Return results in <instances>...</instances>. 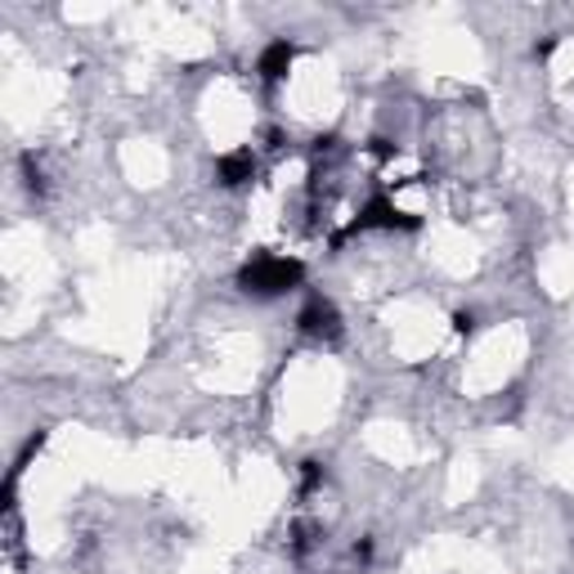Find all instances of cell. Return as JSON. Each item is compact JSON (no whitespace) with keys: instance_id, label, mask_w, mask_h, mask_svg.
<instances>
[{"instance_id":"obj_7","label":"cell","mask_w":574,"mask_h":574,"mask_svg":"<svg viewBox=\"0 0 574 574\" xmlns=\"http://www.w3.org/2000/svg\"><path fill=\"white\" fill-rule=\"evenodd\" d=\"M23 175H28V189H32V193H46V175H41L37 153H23Z\"/></svg>"},{"instance_id":"obj_6","label":"cell","mask_w":574,"mask_h":574,"mask_svg":"<svg viewBox=\"0 0 574 574\" xmlns=\"http://www.w3.org/2000/svg\"><path fill=\"white\" fill-rule=\"evenodd\" d=\"M319 485H323V463L305 457V463H301V481H296V494H301V499H310Z\"/></svg>"},{"instance_id":"obj_4","label":"cell","mask_w":574,"mask_h":574,"mask_svg":"<svg viewBox=\"0 0 574 574\" xmlns=\"http://www.w3.org/2000/svg\"><path fill=\"white\" fill-rule=\"evenodd\" d=\"M215 180L224 189H248L256 180V153L252 149H229L215 158Z\"/></svg>"},{"instance_id":"obj_1","label":"cell","mask_w":574,"mask_h":574,"mask_svg":"<svg viewBox=\"0 0 574 574\" xmlns=\"http://www.w3.org/2000/svg\"><path fill=\"white\" fill-rule=\"evenodd\" d=\"M305 265L296 256H279V252H256L243 270H239V288L248 296H283L292 288H301Z\"/></svg>"},{"instance_id":"obj_5","label":"cell","mask_w":574,"mask_h":574,"mask_svg":"<svg viewBox=\"0 0 574 574\" xmlns=\"http://www.w3.org/2000/svg\"><path fill=\"white\" fill-rule=\"evenodd\" d=\"M292 63H296V46H292L288 37H279V41H270V46L261 50L256 72H261V81H265V85H279V81L292 72Z\"/></svg>"},{"instance_id":"obj_8","label":"cell","mask_w":574,"mask_h":574,"mask_svg":"<svg viewBox=\"0 0 574 574\" xmlns=\"http://www.w3.org/2000/svg\"><path fill=\"white\" fill-rule=\"evenodd\" d=\"M369 153H373V158H377V162H391V158H395V153H400V149H395V144H391V140H373V144H369Z\"/></svg>"},{"instance_id":"obj_9","label":"cell","mask_w":574,"mask_h":574,"mask_svg":"<svg viewBox=\"0 0 574 574\" xmlns=\"http://www.w3.org/2000/svg\"><path fill=\"white\" fill-rule=\"evenodd\" d=\"M453 328H457V332H472L476 323H472V314H463V310H457V314H453Z\"/></svg>"},{"instance_id":"obj_3","label":"cell","mask_w":574,"mask_h":574,"mask_svg":"<svg viewBox=\"0 0 574 574\" xmlns=\"http://www.w3.org/2000/svg\"><path fill=\"white\" fill-rule=\"evenodd\" d=\"M296 328H301L310 341H319V346H332V341H341V314H336V305L323 301V296H310V301H305V310L296 314Z\"/></svg>"},{"instance_id":"obj_2","label":"cell","mask_w":574,"mask_h":574,"mask_svg":"<svg viewBox=\"0 0 574 574\" xmlns=\"http://www.w3.org/2000/svg\"><path fill=\"white\" fill-rule=\"evenodd\" d=\"M377 229H382V234H417V229H422V215H413V211L395 207V198L377 193V198H369V202L360 207V215L332 239V248H341L346 239H360V234H377Z\"/></svg>"},{"instance_id":"obj_10","label":"cell","mask_w":574,"mask_h":574,"mask_svg":"<svg viewBox=\"0 0 574 574\" xmlns=\"http://www.w3.org/2000/svg\"><path fill=\"white\" fill-rule=\"evenodd\" d=\"M552 50H556V37H547V41H538V46H534V54H538V59H547Z\"/></svg>"}]
</instances>
